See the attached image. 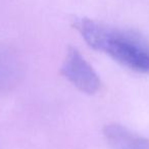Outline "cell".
<instances>
[{
	"instance_id": "obj_2",
	"label": "cell",
	"mask_w": 149,
	"mask_h": 149,
	"mask_svg": "<svg viewBox=\"0 0 149 149\" xmlns=\"http://www.w3.org/2000/svg\"><path fill=\"white\" fill-rule=\"evenodd\" d=\"M61 74L80 91L94 94L100 88V79L78 49L70 47L60 70Z\"/></svg>"
},
{
	"instance_id": "obj_1",
	"label": "cell",
	"mask_w": 149,
	"mask_h": 149,
	"mask_svg": "<svg viewBox=\"0 0 149 149\" xmlns=\"http://www.w3.org/2000/svg\"><path fill=\"white\" fill-rule=\"evenodd\" d=\"M72 25L94 50L107 54L132 70L149 74V42L142 35L89 17H76Z\"/></svg>"
},
{
	"instance_id": "obj_3",
	"label": "cell",
	"mask_w": 149,
	"mask_h": 149,
	"mask_svg": "<svg viewBox=\"0 0 149 149\" xmlns=\"http://www.w3.org/2000/svg\"><path fill=\"white\" fill-rule=\"evenodd\" d=\"M103 136L109 149H149V140L118 124H108Z\"/></svg>"
},
{
	"instance_id": "obj_4",
	"label": "cell",
	"mask_w": 149,
	"mask_h": 149,
	"mask_svg": "<svg viewBox=\"0 0 149 149\" xmlns=\"http://www.w3.org/2000/svg\"><path fill=\"white\" fill-rule=\"evenodd\" d=\"M22 66L19 56L4 47H0V93L13 90L19 84Z\"/></svg>"
}]
</instances>
